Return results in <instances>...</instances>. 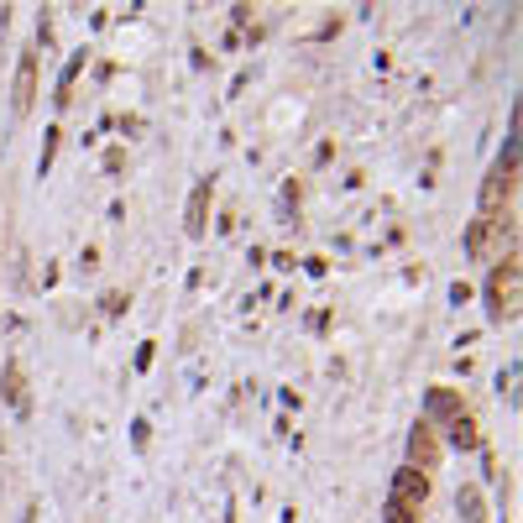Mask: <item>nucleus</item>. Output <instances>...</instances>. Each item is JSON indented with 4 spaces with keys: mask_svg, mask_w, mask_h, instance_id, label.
I'll return each instance as SVG.
<instances>
[{
    "mask_svg": "<svg viewBox=\"0 0 523 523\" xmlns=\"http://www.w3.org/2000/svg\"><path fill=\"white\" fill-rule=\"evenodd\" d=\"M487 304H492V320H513V314H518V257H508L503 267L492 272Z\"/></svg>",
    "mask_w": 523,
    "mask_h": 523,
    "instance_id": "f257e3e1",
    "label": "nucleus"
},
{
    "mask_svg": "<svg viewBox=\"0 0 523 523\" xmlns=\"http://www.w3.org/2000/svg\"><path fill=\"white\" fill-rule=\"evenodd\" d=\"M393 497H398V508H414L419 497H424V476L408 466V471H398V482H393Z\"/></svg>",
    "mask_w": 523,
    "mask_h": 523,
    "instance_id": "f03ea898",
    "label": "nucleus"
},
{
    "mask_svg": "<svg viewBox=\"0 0 523 523\" xmlns=\"http://www.w3.org/2000/svg\"><path fill=\"white\" fill-rule=\"evenodd\" d=\"M487 231H492V220H476L471 231H466V252H471V257H482V246H487Z\"/></svg>",
    "mask_w": 523,
    "mask_h": 523,
    "instance_id": "7ed1b4c3",
    "label": "nucleus"
}]
</instances>
